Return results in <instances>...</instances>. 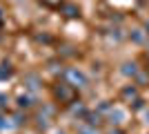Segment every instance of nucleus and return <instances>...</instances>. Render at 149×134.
<instances>
[{
  "mask_svg": "<svg viewBox=\"0 0 149 134\" xmlns=\"http://www.w3.org/2000/svg\"><path fill=\"white\" fill-rule=\"evenodd\" d=\"M65 76H67V81L74 85V87H87V76H85L82 72H78V69H67V74H65Z\"/></svg>",
  "mask_w": 149,
  "mask_h": 134,
  "instance_id": "obj_1",
  "label": "nucleus"
},
{
  "mask_svg": "<svg viewBox=\"0 0 149 134\" xmlns=\"http://www.w3.org/2000/svg\"><path fill=\"white\" fill-rule=\"evenodd\" d=\"M125 119H127V114H125L120 107H111V109H109V121H111L113 125H120V123H125Z\"/></svg>",
  "mask_w": 149,
  "mask_h": 134,
  "instance_id": "obj_2",
  "label": "nucleus"
},
{
  "mask_svg": "<svg viewBox=\"0 0 149 134\" xmlns=\"http://www.w3.org/2000/svg\"><path fill=\"white\" fill-rule=\"evenodd\" d=\"M25 87L29 89V92H36V89L40 87V78H38L36 74H27L25 76Z\"/></svg>",
  "mask_w": 149,
  "mask_h": 134,
  "instance_id": "obj_3",
  "label": "nucleus"
},
{
  "mask_svg": "<svg viewBox=\"0 0 149 134\" xmlns=\"http://www.w3.org/2000/svg\"><path fill=\"white\" fill-rule=\"evenodd\" d=\"M123 74H125V76H136V74H138L136 63H125L123 65Z\"/></svg>",
  "mask_w": 149,
  "mask_h": 134,
  "instance_id": "obj_4",
  "label": "nucleus"
},
{
  "mask_svg": "<svg viewBox=\"0 0 149 134\" xmlns=\"http://www.w3.org/2000/svg\"><path fill=\"white\" fill-rule=\"evenodd\" d=\"M13 128H16V123H11V119L0 116V132H7V130H13Z\"/></svg>",
  "mask_w": 149,
  "mask_h": 134,
  "instance_id": "obj_5",
  "label": "nucleus"
},
{
  "mask_svg": "<svg viewBox=\"0 0 149 134\" xmlns=\"http://www.w3.org/2000/svg\"><path fill=\"white\" fill-rule=\"evenodd\" d=\"M18 105H20V107H31V105H33V98H31V96H20V98H18Z\"/></svg>",
  "mask_w": 149,
  "mask_h": 134,
  "instance_id": "obj_6",
  "label": "nucleus"
},
{
  "mask_svg": "<svg viewBox=\"0 0 149 134\" xmlns=\"http://www.w3.org/2000/svg\"><path fill=\"white\" fill-rule=\"evenodd\" d=\"M71 112H74V114L76 116H78V114H87V109H85V105H82V103H74V105H71Z\"/></svg>",
  "mask_w": 149,
  "mask_h": 134,
  "instance_id": "obj_7",
  "label": "nucleus"
},
{
  "mask_svg": "<svg viewBox=\"0 0 149 134\" xmlns=\"http://www.w3.org/2000/svg\"><path fill=\"white\" fill-rule=\"evenodd\" d=\"M100 123V114H87V125H91V128H96Z\"/></svg>",
  "mask_w": 149,
  "mask_h": 134,
  "instance_id": "obj_8",
  "label": "nucleus"
},
{
  "mask_svg": "<svg viewBox=\"0 0 149 134\" xmlns=\"http://www.w3.org/2000/svg\"><path fill=\"white\" fill-rule=\"evenodd\" d=\"M78 134H98V130L91 128V125H80V128H78Z\"/></svg>",
  "mask_w": 149,
  "mask_h": 134,
  "instance_id": "obj_9",
  "label": "nucleus"
},
{
  "mask_svg": "<svg viewBox=\"0 0 149 134\" xmlns=\"http://www.w3.org/2000/svg\"><path fill=\"white\" fill-rule=\"evenodd\" d=\"M123 96H125V98H136V87H134V85H131V87H125Z\"/></svg>",
  "mask_w": 149,
  "mask_h": 134,
  "instance_id": "obj_10",
  "label": "nucleus"
},
{
  "mask_svg": "<svg viewBox=\"0 0 149 134\" xmlns=\"http://www.w3.org/2000/svg\"><path fill=\"white\" fill-rule=\"evenodd\" d=\"M65 11H67L69 18H76V16H78V9H76L74 5H67V7H65Z\"/></svg>",
  "mask_w": 149,
  "mask_h": 134,
  "instance_id": "obj_11",
  "label": "nucleus"
},
{
  "mask_svg": "<svg viewBox=\"0 0 149 134\" xmlns=\"http://www.w3.org/2000/svg\"><path fill=\"white\" fill-rule=\"evenodd\" d=\"M131 40H134V43H140V40H143V34H140V32H134V34H131Z\"/></svg>",
  "mask_w": 149,
  "mask_h": 134,
  "instance_id": "obj_12",
  "label": "nucleus"
},
{
  "mask_svg": "<svg viewBox=\"0 0 149 134\" xmlns=\"http://www.w3.org/2000/svg\"><path fill=\"white\" fill-rule=\"evenodd\" d=\"M5 105H7V96L0 94V107H5Z\"/></svg>",
  "mask_w": 149,
  "mask_h": 134,
  "instance_id": "obj_13",
  "label": "nucleus"
},
{
  "mask_svg": "<svg viewBox=\"0 0 149 134\" xmlns=\"http://www.w3.org/2000/svg\"><path fill=\"white\" fill-rule=\"evenodd\" d=\"M145 119H147V123H149V109H147V112H145Z\"/></svg>",
  "mask_w": 149,
  "mask_h": 134,
  "instance_id": "obj_14",
  "label": "nucleus"
},
{
  "mask_svg": "<svg viewBox=\"0 0 149 134\" xmlns=\"http://www.w3.org/2000/svg\"><path fill=\"white\" fill-rule=\"evenodd\" d=\"M109 134H120V132H118V130H111V132H109Z\"/></svg>",
  "mask_w": 149,
  "mask_h": 134,
  "instance_id": "obj_15",
  "label": "nucleus"
},
{
  "mask_svg": "<svg viewBox=\"0 0 149 134\" xmlns=\"http://www.w3.org/2000/svg\"><path fill=\"white\" fill-rule=\"evenodd\" d=\"M145 29H147V34H149V22H147V25H145Z\"/></svg>",
  "mask_w": 149,
  "mask_h": 134,
  "instance_id": "obj_16",
  "label": "nucleus"
},
{
  "mask_svg": "<svg viewBox=\"0 0 149 134\" xmlns=\"http://www.w3.org/2000/svg\"><path fill=\"white\" fill-rule=\"evenodd\" d=\"M58 134H65V132H58Z\"/></svg>",
  "mask_w": 149,
  "mask_h": 134,
  "instance_id": "obj_17",
  "label": "nucleus"
}]
</instances>
